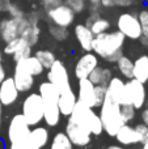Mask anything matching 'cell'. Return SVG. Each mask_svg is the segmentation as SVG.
Wrapping results in <instances>:
<instances>
[{
	"instance_id": "cell-1",
	"label": "cell",
	"mask_w": 148,
	"mask_h": 149,
	"mask_svg": "<svg viewBox=\"0 0 148 149\" xmlns=\"http://www.w3.org/2000/svg\"><path fill=\"white\" fill-rule=\"evenodd\" d=\"M126 37L119 30L105 31L94 36L92 42V51L105 62L115 63L122 55Z\"/></svg>"
},
{
	"instance_id": "cell-2",
	"label": "cell",
	"mask_w": 148,
	"mask_h": 149,
	"mask_svg": "<svg viewBox=\"0 0 148 149\" xmlns=\"http://www.w3.org/2000/svg\"><path fill=\"white\" fill-rule=\"evenodd\" d=\"M38 93L43 101V120L49 127H57L60 122V111L58 106L59 90L50 81L39 84Z\"/></svg>"
},
{
	"instance_id": "cell-3",
	"label": "cell",
	"mask_w": 148,
	"mask_h": 149,
	"mask_svg": "<svg viewBox=\"0 0 148 149\" xmlns=\"http://www.w3.org/2000/svg\"><path fill=\"white\" fill-rule=\"evenodd\" d=\"M100 119L102 122V127H104V132H106L109 136L114 137L117 131L121 128L122 124H125L121 115V105L114 101L110 95L105 97L104 102L100 106Z\"/></svg>"
},
{
	"instance_id": "cell-4",
	"label": "cell",
	"mask_w": 148,
	"mask_h": 149,
	"mask_svg": "<svg viewBox=\"0 0 148 149\" xmlns=\"http://www.w3.org/2000/svg\"><path fill=\"white\" fill-rule=\"evenodd\" d=\"M30 126L22 114H16L9 120L7 130L8 149H26Z\"/></svg>"
},
{
	"instance_id": "cell-5",
	"label": "cell",
	"mask_w": 148,
	"mask_h": 149,
	"mask_svg": "<svg viewBox=\"0 0 148 149\" xmlns=\"http://www.w3.org/2000/svg\"><path fill=\"white\" fill-rule=\"evenodd\" d=\"M70 118L81 123L83 126H85L91 131L92 135L100 136L104 132V127H102V122L100 119V115L96 114L94 109L89 107V106L84 105L81 102H76Z\"/></svg>"
},
{
	"instance_id": "cell-6",
	"label": "cell",
	"mask_w": 148,
	"mask_h": 149,
	"mask_svg": "<svg viewBox=\"0 0 148 149\" xmlns=\"http://www.w3.org/2000/svg\"><path fill=\"white\" fill-rule=\"evenodd\" d=\"M24 118L29 126H37L43 120V101L39 93H30L22 102Z\"/></svg>"
},
{
	"instance_id": "cell-7",
	"label": "cell",
	"mask_w": 148,
	"mask_h": 149,
	"mask_svg": "<svg viewBox=\"0 0 148 149\" xmlns=\"http://www.w3.org/2000/svg\"><path fill=\"white\" fill-rule=\"evenodd\" d=\"M47 81H50L58 90L59 93L67 92L71 90V80H70V73L66 67V64L62 60H55L51 64V67L49 68V72H47Z\"/></svg>"
},
{
	"instance_id": "cell-8",
	"label": "cell",
	"mask_w": 148,
	"mask_h": 149,
	"mask_svg": "<svg viewBox=\"0 0 148 149\" xmlns=\"http://www.w3.org/2000/svg\"><path fill=\"white\" fill-rule=\"evenodd\" d=\"M64 134L68 136V139L71 140L75 147H87L92 140V134L85 126H83L81 123L73 120L68 116L67 124H66V131Z\"/></svg>"
},
{
	"instance_id": "cell-9",
	"label": "cell",
	"mask_w": 148,
	"mask_h": 149,
	"mask_svg": "<svg viewBox=\"0 0 148 149\" xmlns=\"http://www.w3.org/2000/svg\"><path fill=\"white\" fill-rule=\"evenodd\" d=\"M117 28L128 39L136 41L142 37L140 22L138 16L134 13H122L117 20Z\"/></svg>"
},
{
	"instance_id": "cell-10",
	"label": "cell",
	"mask_w": 148,
	"mask_h": 149,
	"mask_svg": "<svg viewBox=\"0 0 148 149\" xmlns=\"http://www.w3.org/2000/svg\"><path fill=\"white\" fill-rule=\"evenodd\" d=\"M26 24H28V18L26 17L4 18V20L0 21V38L5 43L15 38H18Z\"/></svg>"
},
{
	"instance_id": "cell-11",
	"label": "cell",
	"mask_w": 148,
	"mask_h": 149,
	"mask_svg": "<svg viewBox=\"0 0 148 149\" xmlns=\"http://www.w3.org/2000/svg\"><path fill=\"white\" fill-rule=\"evenodd\" d=\"M46 12H47V17L50 18V21L52 24L63 26V28L71 26L73 24V21H75V12L68 5H66L64 3L46 10Z\"/></svg>"
},
{
	"instance_id": "cell-12",
	"label": "cell",
	"mask_w": 148,
	"mask_h": 149,
	"mask_svg": "<svg viewBox=\"0 0 148 149\" xmlns=\"http://www.w3.org/2000/svg\"><path fill=\"white\" fill-rule=\"evenodd\" d=\"M108 88V95L117 101L121 106L122 105H131L130 94L126 88V82L119 77H112L110 81L106 85Z\"/></svg>"
},
{
	"instance_id": "cell-13",
	"label": "cell",
	"mask_w": 148,
	"mask_h": 149,
	"mask_svg": "<svg viewBox=\"0 0 148 149\" xmlns=\"http://www.w3.org/2000/svg\"><path fill=\"white\" fill-rule=\"evenodd\" d=\"M126 88H127L128 94H130L131 105L136 110L143 109L146 100H147V92H146V88H144L143 82L138 81L136 79H130L126 82Z\"/></svg>"
},
{
	"instance_id": "cell-14",
	"label": "cell",
	"mask_w": 148,
	"mask_h": 149,
	"mask_svg": "<svg viewBox=\"0 0 148 149\" xmlns=\"http://www.w3.org/2000/svg\"><path fill=\"white\" fill-rule=\"evenodd\" d=\"M98 65V56L94 52H85L83 56L79 58L75 64V76L76 79H87L89 73Z\"/></svg>"
},
{
	"instance_id": "cell-15",
	"label": "cell",
	"mask_w": 148,
	"mask_h": 149,
	"mask_svg": "<svg viewBox=\"0 0 148 149\" xmlns=\"http://www.w3.org/2000/svg\"><path fill=\"white\" fill-rule=\"evenodd\" d=\"M18 89L13 81V77H5L0 82V103L3 106H10L18 100Z\"/></svg>"
},
{
	"instance_id": "cell-16",
	"label": "cell",
	"mask_w": 148,
	"mask_h": 149,
	"mask_svg": "<svg viewBox=\"0 0 148 149\" xmlns=\"http://www.w3.org/2000/svg\"><path fill=\"white\" fill-rule=\"evenodd\" d=\"M77 102L89 106L92 109H96L94 106V84L91 80L79 79V92H77Z\"/></svg>"
},
{
	"instance_id": "cell-17",
	"label": "cell",
	"mask_w": 148,
	"mask_h": 149,
	"mask_svg": "<svg viewBox=\"0 0 148 149\" xmlns=\"http://www.w3.org/2000/svg\"><path fill=\"white\" fill-rule=\"evenodd\" d=\"M50 141V134L46 127H36L30 130L28 137V148L43 149Z\"/></svg>"
},
{
	"instance_id": "cell-18",
	"label": "cell",
	"mask_w": 148,
	"mask_h": 149,
	"mask_svg": "<svg viewBox=\"0 0 148 149\" xmlns=\"http://www.w3.org/2000/svg\"><path fill=\"white\" fill-rule=\"evenodd\" d=\"M13 81L16 84V88L18 89V92H29L34 85V76H31L29 72H26L25 70H22L21 67H18L16 64L15 72H13Z\"/></svg>"
},
{
	"instance_id": "cell-19",
	"label": "cell",
	"mask_w": 148,
	"mask_h": 149,
	"mask_svg": "<svg viewBox=\"0 0 148 149\" xmlns=\"http://www.w3.org/2000/svg\"><path fill=\"white\" fill-rule=\"evenodd\" d=\"M114 137L117 139V141L121 145H126V147L139 144V136H138V134H136L135 127L128 126L127 123L121 126V128L117 131Z\"/></svg>"
},
{
	"instance_id": "cell-20",
	"label": "cell",
	"mask_w": 148,
	"mask_h": 149,
	"mask_svg": "<svg viewBox=\"0 0 148 149\" xmlns=\"http://www.w3.org/2000/svg\"><path fill=\"white\" fill-rule=\"evenodd\" d=\"M77 102V97L73 93V90H67V92L59 93V100H58V106H59L60 115L70 116Z\"/></svg>"
},
{
	"instance_id": "cell-21",
	"label": "cell",
	"mask_w": 148,
	"mask_h": 149,
	"mask_svg": "<svg viewBox=\"0 0 148 149\" xmlns=\"http://www.w3.org/2000/svg\"><path fill=\"white\" fill-rule=\"evenodd\" d=\"M75 37L77 42L80 43V47L84 51H92V42H93L94 34L87 25L79 24L75 26Z\"/></svg>"
},
{
	"instance_id": "cell-22",
	"label": "cell",
	"mask_w": 148,
	"mask_h": 149,
	"mask_svg": "<svg viewBox=\"0 0 148 149\" xmlns=\"http://www.w3.org/2000/svg\"><path fill=\"white\" fill-rule=\"evenodd\" d=\"M133 79L146 84L148 82V55H140L134 62Z\"/></svg>"
},
{
	"instance_id": "cell-23",
	"label": "cell",
	"mask_w": 148,
	"mask_h": 149,
	"mask_svg": "<svg viewBox=\"0 0 148 149\" xmlns=\"http://www.w3.org/2000/svg\"><path fill=\"white\" fill-rule=\"evenodd\" d=\"M39 34H41V29H39V26H38V22L28 20V24H26L25 28L22 29L20 37L22 39H25V41L33 47L34 45H37V42H38Z\"/></svg>"
},
{
	"instance_id": "cell-24",
	"label": "cell",
	"mask_w": 148,
	"mask_h": 149,
	"mask_svg": "<svg viewBox=\"0 0 148 149\" xmlns=\"http://www.w3.org/2000/svg\"><path fill=\"white\" fill-rule=\"evenodd\" d=\"M16 64L18 65V67H21L22 70H25L26 72H29L31 74V76H39L42 72H43V65L39 63V60L37 59L36 56H28L25 58V59H21L18 60V62H16Z\"/></svg>"
},
{
	"instance_id": "cell-25",
	"label": "cell",
	"mask_w": 148,
	"mask_h": 149,
	"mask_svg": "<svg viewBox=\"0 0 148 149\" xmlns=\"http://www.w3.org/2000/svg\"><path fill=\"white\" fill-rule=\"evenodd\" d=\"M85 25L91 29L92 33H93L94 36L101 34V33H105V31H108L109 30V28H110L109 21H108L106 18H104V17H100L97 13L96 15H92L91 17L88 18V21H87Z\"/></svg>"
},
{
	"instance_id": "cell-26",
	"label": "cell",
	"mask_w": 148,
	"mask_h": 149,
	"mask_svg": "<svg viewBox=\"0 0 148 149\" xmlns=\"http://www.w3.org/2000/svg\"><path fill=\"white\" fill-rule=\"evenodd\" d=\"M112 77H113V74L109 68L97 65V67L89 73L88 79L91 80L94 85H108V82L110 81Z\"/></svg>"
},
{
	"instance_id": "cell-27",
	"label": "cell",
	"mask_w": 148,
	"mask_h": 149,
	"mask_svg": "<svg viewBox=\"0 0 148 149\" xmlns=\"http://www.w3.org/2000/svg\"><path fill=\"white\" fill-rule=\"evenodd\" d=\"M115 63H117V68H118V71H119V73L122 74L125 79H127V80L133 79L134 62L130 59V58L122 54L119 58H118V60Z\"/></svg>"
},
{
	"instance_id": "cell-28",
	"label": "cell",
	"mask_w": 148,
	"mask_h": 149,
	"mask_svg": "<svg viewBox=\"0 0 148 149\" xmlns=\"http://www.w3.org/2000/svg\"><path fill=\"white\" fill-rule=\"evenodd\" d=\"M50 149H73V144L64 132H58L50 143Z\"/></svg>"
},
{
	"instance_id": "cell-29",
	"label": "cell",
	"mask_w": 148,
	"mask_h": 149,
	"mask_svg": "<svg viewBox=\"0 0 148 149\" xmlns=\"http://www.w3.org/2000/svg\"><path fill=\"white\" fill-rule=\"evenodd\" d=\"M34 56L39 60V63L43 65L45 70H49L52 63L57 60L55 54L52 51H50V50H38V51L34 54Z\"/></svg>"
},
{
	"instance_id": "cell-30",
	"label": "cell",
	"mask_w": 148,
	"mask_h": 149,
	"mask_svg": "<svg viewBox=\"0 0 148 149\" xmlns=\"http://www.w3.org/2000/svg\"><path fill=\"white\" fill-rule=\"evenodd\" d=\"M30 55H31V46L25 39H22L21 45L17 47V50H16L15 54L12 55V58L15 62H18V60H21V59H25V58L30 56Z\"/></svg>"
},
{
	"instance_id": "cell-31",
	"label": "cell",
	"mask_w": 148,
	"mask_h": 149,
	"mask_svg": "<svg viewBox=\"0 0 148 149\" xmlns=\"http://www.w3.org/2000/svg\"><path fill=\"white\" fill-rule=\"evenodd\" d=\"M49 33L55 41H66L68 38V30L67 28H63V26H59V25H55L52 24L51 26L49 28Z\"/></svg>"
},
{
	"instance_id": "cell-32",
	"label": "cell",
	"mask_w": 148,
	"mask_h": 149,
	"mask_svg": "<svg viewBox=\"0 0 148 149\" xmlns=\"http://www.w3.org/2000/svg\"><path fill=\"white\" fill-rule=\"evenodd\" d=\"M108 93L106 85H94V106L100 107Z\"/></svg>"
},
{
	"instance_id": "cell-33",
	"label": "cell",
	"mask_w": 148,
	"mask_h": 149,
	"mask_svg": "<svg viewBox=\"0 0 148 149\" xmlns=\"http://www.w3.org/2000/svg\"><path fill=\"white\" fill-rule=\"evenodd\" d=\"M135 111L136 109L134 107L133 105H122L121 106V115H122V119L125 123H128L131 122L134 118H135Z\"/></svg>"
},
{
	"instance_id": "cell-34",
	"label": "cell",
	"mask_w": 148,
	"mask_h": 149,
	"mask_svg": "<svg viewBox=\"0 0 148 149\" xmlns=\"http://www.w3.org/2000/svg\"><path fill=\"white\" fill-rule=\"evenodd\" d=\"M131 0H101L100 5L104 8H114V7H128L131 5Z\"/></svg>"
},
{
	"instance_id": "cell-35",
	"label": "cell",
	"mask_w": 148,
	"mask_h": 149,
	"mask_svg": "<svg viewBox=\"0 0 148 149\" xmlns=\"http://www.w3.org/2000/svg\"><path fill=\"white\" fill-rule=\"evenodd\" d=\"M64 4L68 5L75 13H81L85 9V0H64Z\"/></svg>"
},
{
	"instance_id": "cell-36",
	"label": "cell",
	"mask_w": 148,
	"mask_h": 149,
	"mask_svg": "<svg viewBox=\"0 0 148 149\" xmlns=\"http://www.w3.org/2000/svg\"><path fill=\"white\" fill-rule=\"evenodd\" d=\"M139 22H140V28H142V36L148 37V10L143 9L139 12L138 15Z\"/></svg>"
},
{
	"instance_id": "cell-37",
	"label": "cell",
	"mask_w": 148,
	"mask_h": 149,
	"mask_svg": "<svg viewBox=\"0 0 148 149\" xmlns=\"http://www.w3.org/2000/svg\"><path fill=\"white\" fill-rule=\"evenodd\" d=\"M136 134L139 136V144H144L148 141V126H146L144 123L136 124L135 126Z\"/></svg>"
},
{
	"instance_id": "cell-38",
	"label": "cell",
	"mask_w": 148,
	"mask_h": 149,
	"mask_svg": "<svg viewBox=\"0 0 148 149\" xmlns=\"http://www.w3.org/2000/svg\"><path fill=\"white\" fill-rule=\"evenodd\" d=\"M7 12L10 15V17H16V18L25 17V16H24V12H22V10H21L20 8H18L16 4H12V3H10V4L8 5Z\"/></svg>"
},
{
	"instance_id": "cell-39",
	"label": "cell",
	"mask_w": 148,
	"mask_h": 149,
	"mask_svg": "<svg viewBox=\"0 0 148 149\" xmlns=\"http://www.w3.org/2000/svg\"><path fill=\"white\" fill-rule=\"evenodd\" d=\"M63 1H64V0H41L42 5H43V8L46 10H49V9H51V8L63 4Z\"/></svg>"
},
{
	"instance_id": "cell-40",
	"label": "cell",
	"mask_w": 148,
	"mask_h": 149,
	"mask_svg": "<svg viewBox=\"0 0 148 149\" xmlns=\"http://www.w3.org/2000/svg\"><path fill=\"white\" fill-rule=\"evenodd\" d=\"M9 4H10L9 0H0V12H4V10L7 12Z\"/></svg>"
},
{
	"instance_id": "cell-41",
	"label": "cell",
	"mask_w": 148,
	"mask_h": 149,
	"mask_svg": "<svg viewBox=\"0 0 148 149\" xmlns=\"http://www.w3.org/2000/svg\"><path fill=\"white\" fill-rule=\"evenodd\" d=\"M7 77V74H5V70L4 67H3V63H1V51H0V82L3 81V80Z\"/></svg>"
},
{
	"instance_id": "cell-42",
	"label": "cell",
	"mask_w": 148,
	"mask_h": 149,
	"mask_svg": "<svg viewBox=\"0 0 148 149\" xmlns=\"http://www.w3.org/2000/svg\"><path fill=\"white\" fill-rule=\"evenodd\" d=\"M142 120H143V123L146 126H148V107H146L142 111Z\"/></svg>"
},
{
	"instance_id": "cell-43",
	"label": "cell",
	"mask_w": 148,
	"mask_h": 149,
	"mask_svg": "<svg viewBox=\"0 0 148 149\" xmlns=\"http://www.w3.org/2000/svg\"><path fill=\"white\" fill-rule=\"evenodd\" d=\"M139 41L142 42V45H143V46L148 47V37H146V36H142L140 38H139Z\"/></svg>"
},
{
	"instance_id": "cell-44",
	"label": "cell",
	"mask_w": 148,
	"mask_h": 149,
	"mask_svg": "<svg viewBox=\"0 0 148 149\" xmlns=\"http://www.w3.org/2000/svg\"><path fill=\"white\" fill-rule=\"evenodd\" d=\"M100 1H101V0H89V3L92 4V7H96V8L100 5Z\"/></svg>"
},
{
	"instance_id": "cell-45",
	"label": "cell",
	"mask_w": 148,
	"mask_h": 149,
	"mask_svg": "<svg viewBox=\"0 0 148 149\" xmlns=\"http://www.w3.org/2000/svg\"><path fill=\"white\" fill-rule=\"evenodd\" d=\"M106 149H126V148L119 147V145H110V147H108Z\"/></svg>"
},
{
	"instance_id": "cell-46",
	"label": "cell",
	"mask_w": 148,
	"mask_h": 149,
	"mask_svg": "<svg viewBox=\"0 0 148 149\" xmlns=\"http://www.w3.org/2000/svg\"><path fill=\"white\" fill-rule=\"evenodd\" d=\"M3 105H1V103H0V126H1V111H3Z\"/></svg>"
},
{
	"instance_id": "cell-47",
	"label": "cell",
	"mask_w": 148,
	"mask_h": 149,
	"mask_svg": "<svg viewBox=\"0 0 148 149\" xmlns=\"http://www.w3.org/2000/svg\"><path fill=\"white\" fill-rule=\"evenodd\" d=\"M142 145H143V147H142L140 149H148V141L144 143V144H142Z\"/></svg>"
},
{
	"instance_id": "cell-48",
	"label": "cell",
	"mask_w": 148,
	"mask_h": 149,
	"mask_svg": "<svg viewBox=\"0 0 148 149\" xmlns=\"http://www.w3.org/2000/svg\"><path fill=\"white\" fill-rule=\"evenodd\" d=\"M144 106H146V107H148V100H146V103H144Z\"/></svg>"
},
{
	"instance_id": "cell-49",
	"label": "cell",
	"mask_w": 148,
	"mask_h": 149,
	"mask_svg": "<svg viewBox=\"0 0 148 149\" xmlns=\"http://www.w3.org/2000/svg\"><path fill=\"white\" fill-rule=\"evenodd\" d=\"M26 149H41V148H26Z\"/></svg>"
}]
</instances>
